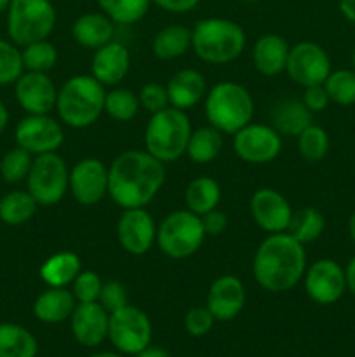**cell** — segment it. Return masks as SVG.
<instances>
[{
  "mask_svg": "<svg viewBox=\"0 0 355 357\" xmlns=\"http://www.w3.org/2000/svg\"><path fill=\"white\" fill-rule=\"evenodd\" d=\"M166 183V164L146 150H125L108 167V195L122 209L146 208Z\"/></svg>",
  "mask_w": 355,
  "mask_h": 357,
  "instance_id": "6da1fadb",
  "label": "cell"
},
{
  "mask_svg": "<svg viewBox=\"0 0 355 357\" xmlns=\"http://www.w3.org/2000/svg\"><path fill=\"white\" fill-rule=\"evenodd\" d=\"M305 272V244L298 243L287 232L270 234L254 253L253 275L268 293H285L296 288Z\"/></svg>",
  "mask_w": 355,
  "mask_h": 357,
  "instance_id": "7a4b0ae2",
  "label": "cell"
},
{
  "mask_svg": "<svg viewBox=\"0 0 355 357\" xmlns=\"http://www.w3.org/2000/svg\"><path fill=\"white\" fill-rule=\"evenodd\" d=\"M106 89L93 75L70 77L58 91L56 110L65 126L86 129L104 112Z\"/></svg>",
  "mask_w": 355,
  "mask_h": 357,
  "instance_id": "3957f363",
  "label": "cell"
},
{
  "mask_svg": "<svg viewBox=\"0 0 355 357\" xmlns=\"http://www.w3.org/2000/svg\"><path fill=\"white\" fill-rule=\"evenodd\" d=\"M191 49L204 63L226 65L246 49V31L226 17H205L191 30Z\"/></svg>",
  "mask_w": 355,
  "mask_h": 357,
  "instance_id": "277c9868",
  "label": "cell"
},
{
  "mask_svg": "<svg viewBox=\"0 0 355 357\" xmlns=\"http://www.w3.org/2000/svg\"><path fill=\"white\" fill-rule=\"evenodd\" d=\"M205 117L223 135H235L249 124L254 115V101L242 84L225 80L205 94Z\"/></svg>",
  "mask_w": 355,
  "mask_h": 357,
  "instance_id": "5b68a950",
  "label": "cell"
},
{
  "mask_svg": "<svg viewBox=\"0 0 355 357\" xmlns=\"http://www.w3.org/2000/svg\"><path fill=\"white\" fill-rule=\"evenodd\" d=\"M191 122L184 110L167 107L150 117L145 129V150L160 162H174L187 153Z\"/></svg>",
  "mask_w": 355,
  "mask_h": 357,
  "instance_id": "8992f818",
  "label": "cell"
},
{
  "mask_svg": "<svg viewBox=\"0 0 355 357\" xmlns=\"http://www.w3.org/2000/svg\"><path fill=\"white\" fill-rule=\"evenodd\" d=\"M56 26V9L51 0H10L7 9V33L16 45L45 40Z\"/></svg>",
  "mask_w": 355,
  "mask_h": 357,
  "instance_id": "52a82bcc",
  "label": "cell"
},
{
  "mask_svg": "<svg viewBox=\"0 0 355 357\" xmlns=\"http://www.w3.org/2000/svg\"><path fill=\"white\" fill-rule=\"evenodd\" d=\"M202 218L190 209H178L157 227V246L173 260H184L200 250L205 241Z\"/></svg>",
  "mask_w": 355,
  "mask_h": 357,
  "instance_id": "ba28073f",
  "label": "cell"
},
{
  "mask_svg": "<svg viewBox=\"0 0 355 357\" xmlns=\"http://www.w3.org/2000/svg\"><path fill=\"white\" fill-rule=\"evenodd\" d=\"M28 192L38 206H54L68 192L70 169L56 152L35 155L26 176Z\"/></svg>",
  "mask_w": 355,
  "mask_h": 357,
  "instance_id": "9c48e42d",
  "label": "cell"
},
{
  "mask_svg": "<svg viewBox=\"0 0 355 357\" xmlns=\"http://www.w3.org/2000/svg\"><path fill=\"white\" fill-rule=\"evenodd\" d=\"M152 333L150 317L138 307L125 305L110 314L108 340L122 354L134 356L141 352L152 342Z\"/></svg>",
  "mask_w": 355,
  "mask_h": 357,
  "instance_id": "30bf717a",
  "label": "cell"
},
{
  "mask_svg": "<svg viewBox=\"0 0 355 357\" xmlns=\"http://www.w3.org/2000/svg\"><path fill=\"white\" fill-rule=\"evenodd\" d=\"M331 58L315 42H298L289 49L285 73L294 84L303 87L324 84L329 77Z\"/></svg>",
  "mask_w": 355,
  "mask_h": 357,
  "instance_id": "8fae6325",
  "label": "cell"
},
{
  "mask_svg": "<svg viewBox=\"0 0 355 357\" xmlns=\"http://www.w3.org/2000/svg\"><path fill=\"white\" fill-rule=\"evenodd\" d=\"M233 150L247 164H268L278 157L282 138L274 126L249 122L233 135Z\"/></svg>",
  "mask_w": 355,
  "mask_h": 357,
  "instance_id": "7c38bea8",
  "label": "cell"
},
{
  "mask_svg": "<svg viewBox=\"0 0 355 357\" xmlns=\"http://www.w3.org/2000/svg\"><path fill=\"white\" fill-rule=\"evenodd\" d=\"M16 145L31 155L56 152L65 142L63 126L47 115H26L16 126Z\"/></svg>",
  "mask_w": 355,
  "mask_h": 357,
  "instance_id": "4fadbf2b",
  "label": "cell"
},
{
  "mask_svg": "<svg viewBox=\"0 0 355 357\" xmlns=\"http://www.w3.org/2000/svg\"><path fill=\"white\" fill-rule=\"evenodd\" d=\"M303 281L308 298L319 305H333L347 291L345 268L331 258H322L310 265Z\"/></svg>",
  "mask_w": 355,
  "mask_h": 357,
  "instance_id": "5bb4252c",
  "label": "cell"
},
{
  "mask_svg": "<svg viewBox=\"0 0 355 357\" xmlns=\"http://www.w3.org/2000/svg\"><path fill=\"white\" fill-rule=\"evenodd\" d=\"M117 239L122 250L134 257H141L157 243V225L146 208L122 209L117 222Z\"/></svg>",
  "mask_w": 355,
  "mask_h": 357,
  "instance_id": "9a60e30c",
  "label": "cell"
},
{
  "mask_svg": "<svg viewBox=\"0 0 355 357\" xmlns=\"http://www.w3.org/2000/svg\"><path fill=\"white\" fill-rule=\"evenodd\" d=\"M70 194L80 206H94L108 195V167L100 159L87 157L70 169Z\"/></svg>",
  "mask_w": 355,
  "mask_h": 357,
  "instance_id": "2e32d148",
  "label": "cell"
},
{
  "mask_svg": "<svg viewBox=\"0 0 355 357\" xmlns=\"http://www.w3.org/2000/svg\"><path fill=\"white\" fill-rule=\"evenodd\" d=\"M14 93L19 107L28 115H47L56 108L58 89L47 73L23 72L14 84Z\"/></svg>",
  "mask_w": 355,
  "mask_h": 357,
  "instance_id": "e0dca14e",
  "label": "cell"
},
{
  "mask_svg": "<svg viewBox=\"0 0 355 357\" xmlns=\"http://www.w3.org/2000/svg\"><path fill=\"white\" fill-rule=\"evenodd\" d=\"M251 215L261 230L278 234L287 230L292 208L287 199L275 188H260L251 197Z\"/></svg>",
  "mask_w": 355,
  "mask_h": 357,
  "instance_id": "ac0fdd59",
  "label": "cell"
},
{
  "mask_svg": "<svg viewBox=\"0 0 355 357\" xmlns=\"http://www.w3.org/2000/svg\"><path fill=\"white\" fill-rule=\"evenodd\" d=\"M108 321L110 314L97 302L77 303L70 317L73 338L84 347H97L108 338Z\"/></svg>",
  "mask_w": 355,
  "mask_h": 357,
  "instance_id": "d6986e66",
  "label": "cell"
},
{
  "mask_svg": "<svg viewBox=\"0 0 355 357\" xmlns=\"http://www.w3.org/2000/svg\"><path fill=\"white\" fill-rule=\"evenodd\" d=\"M246 305V288L235 275H221L211 284L205 307L216 321H232Z\"/></svg>",
  "mask_w": 355,
  "mask_h": 357,
  "instance_id": "ffe728a7",
  "label": "cell"
},
{
  "mask_svg": "<svg viewBox=\"0 0 355 357\" xmlns=\"http://www.w3.org/2000/svg\"><path fill=\"white\" fill-rule=\"evenodd\" d=\"M131 68V54L124 44L111 40L96 49L90 61V75L104 87H115L125 79Z\"/></svg>",
  "mask_w": 355,
  "mask_h": 357,
  "instance_id": "44dd1931",
  "label": "cell"
},
{
  "mask_svg": "<svg viewBox=\"0 0 355 357\" xmlns=\"http://www.w3.org/2000/svg\"><path fill=\"white\" fill-rule=\"evenodd\" d=\"M171 107L187 112L200 103L207 94V82L198 70L183 68L174 73L166 86Z\"/></svg>",
  "mask_w": 355,
  "mask_h": 357,
  "instance_id": "7402d4cb",
  "label": "cell"
},
{
  "mask_svg": "<svg viewBox=\"0 0 355 357\" xmlns=\"http://www.w3.org/2000/svg\"><path fill=\"white\" fill-rule=\"evenodd\" d=\"M289 44L284 37L277 33L261 35L253 47L254 68L261 75L274 77L285 72L289 58Z\"/></svg>",
  "mask_w": 355,
  "mask_h": 357,
  "instance_id": "603a6c76",
  "label": "cell"
},
{
  "mask_svg": "<svg viewBox=\"0 0 355 357\" xmlns=\"http://www.w3.org/2000/svg\"><path fill=\"white\" fill-rule=\"evenodd\" d=\"M72 35L79 45L96 51L113 40L115 23L104 13H86L75 20Z\"/></svg>",
  "mask_w": 355,
  "mask_h": 357,
  "instance_id": "cb8c5ba5",
  "label": "cell"
},
{
  "mask_svg": "<svg viewBox=\"0 0 355 357\" xmlns=\"http://www.w3.org/2000/svg\"><path fill=\"white\" fill-rule=\"evenodd\" d=\"M75 305L77 300L72 289L49 288L33 302V316L40 323L59 324L72 317Z\"/></svg>",
  "mask_w": 355,
  "mask_h": 357,
  "instance_id": "d4e9b609",
  "label": "cell"
},
{
  "mask_svg": "<svg viewBox=\"0 0 355 357\" xmlns=\"http://www.w3.org/2000/svg\"><path fill=\"white\" fill-rule=\"evenodd\" d=\"M310 124H312V112L301 100L294 98L282 100L271 110V126L281 136L298 138Z\"/></svg>",
  "mask_w": 355,
  "mask_h": 357,
  "instance_id": "484cf974",
  "label": "cell"
},
{
  "mask_svg": "<svg viewBox=\"0 0 355 357\" xmlns=\"http://www.w3.org/2000/svg\"><path fill=\"white\" fill-rule=\"evenodd\" d=\"M82 271V260L73 251L51 255L38 268V275L49 288H66Z\"/></svg>",
  "mask_w": 355,
  "mask_h": 357,
  "instance_id": "4316f807",
  "label": "cell"
},
{
  "mask_svg": "<svg viewBox=\"0 0 355 357\" xmlns=\"http://www.w3.org/2000/svg\"><path fill=\"white\" fill-rule=\"evenodd\" d=\"M191 47V30L183 24H169L153 37L152 51L162 61L181 58Z\"/></svg>",
  "mask_w": 355,
  "mask_h": 357,
  "instance_id": "83f0119b",
  "label": "cell"
},
{
  "mask_svg": "<svg viewBox=\"0 0 355 357\" xmlns=\"http://www.w3.org/2000/svg\"><path fill=\"white\" fill-rule=\"evenodd\" d=\"M221 201V187L211 176H198L188 183L184 190V204L195 215L202 216L218 208Z\"/></svg>",
  "mask_w": 355,
  "mask_h": 357,
  "instance_id": "f1b7e54d",
  "label": "cell"
},
{
  "mask_svg": "<svg viewBox=\"0 0 355 357\" xmlns=\"http://www.w3.org/2000/svg\"><path fill=\"white\" fill-rule=\"evenodd\" d=\"M38 342L26 328L0 323V357H37Z\"/></svg>",
  "mask_w": 355,
  "mask_h": 357,
  "instance_id": "f546056e",
  "label": "cell"
},
{
  "mask_svg": "<svg viewBox=\"0 0 355 357\" xmlns=\"http://www.w3.org/2000/svg\"><path fill=\"white\" fill-rule=\"evenodd\" d=\"M221 149L223 132L209 124L191 131L184 155H188V159L194 160L195 164H207L221 153Z\"/></svg>",
  "mask_w": 355,
  "mask_h": 357,
  "instance_id": "4dcf8cb0",
  "label": "cell"
},
{
  "mask_svg": "<svg viewBox=\"0 0 355 357\" xmlns=\"http://www.w3.org/2000/svg\"><path fill=\"white\" fill-rule=\"evenodd\" d=\"M37 208L38 202L28 190L9 192L0 199V220L10 227L24 225L33 218Z\"/></svg>",
  "mask_w": 355,
  "mask_h": 357,
  "instance_id": "1f68e13d",
  "label": "cell"
},
{
  "mask_svg": "<svg viewBox=\"0 0 355 357\" xmlns=\"http://www.w3.org/2000/svg\"><path fill=\"white\" fill-rule=\"evenodd\" d=\"M326 229V220L319 209L306 206V208L292 211L291 223H289L285 232L294 237L298 243L308 244L319 239Z\"/></svg>",
  "mask_w": 355,
  "mask_h": 357,
  "instance_id": "d6a6232c",
  "label": "cell"
},
{
  "mask_svg": "<svg viewBox=\"0 0 355 357\" xmlns=\"http://www.w3.org/2000/svg\"><path fill=\"white\" fill-rule=\"evenodd\" d=\"M97 6L115 24H134L146 16L152 0H97Z\"/></svg>",
  "mask_w": 355,
  "mask_h": 357,
  "instance_id": "836d02e7",
  "label": "cell"
},
{
  "mask_svg": "<svg viewBox=\"0 0 355 357\" xmlns=\"http://www.w3.org/2000/svg\"><path fill=\"white\" fill-rule=\"evenodd\" d=\"M104 112L110 115L113 121L129 122L138 115L139 112V98L125 87H117L108 91L104 98Z\"/></svg>",
  "mask_w": 355,
  "mask_h": 357,
  "instance_id": "e575fe53",
  "label": "cell"
},
{
  "mask_svg": "<svg viewBox=\"0 0 355 357\" xmlns=\"http://www.w3.org/2000/svg\"><path fill=\"white\" fill-rule=\"evenodd\" d=\"M21 58H23V66L26 72L49 73L58 63V49L45 38V40L24 45Z\"/></svg>",
  "mask_w": 355,
  "mask_h": 357,
  "instance_id": "d590c367",
  "label": "cell"
},
{
  "mask_svg": "<svg viewBox=\"0 0 355 357\" xmlns=\"http://www.w3.org/2000/svg\"><path fill=\"white\" fill-rule=\"evenodd\" d=\"M329 100L341 107L355 105V70H334L324 82Z\"/></svg>",
  "mask_w": 355,
  "mask_h": 357,
  "instance_id": "8d00e7d4",
  "label": "cell"
},
{
  "mask_svg": "<svg viewBox=\"0 0 355 357\" xmlns=\"http://www.w3.org/2000/svg\"><path fill=\"white\" fill-rule=\"evenodd\" d=\"M296 139H298L299 155L308 162H319L329 152V136H327L326 129H322L320 126L310 124Z\"/></svg>",
  "mask_w": 355,
  "mask_h": 357,
  "instance_id": "74e56055",
  "label": "cell"
},
{
  "mask_svg": "<svg viewBox=\"0 0 355 357\" xmlns=\"http://www.w3.org/2000/svg\"><path fill=\"white\" fill-rule=\"evenodd\" d=\"M31 162H33L31 153L21 149V146L16 145L14 149L7 150L6 155L0 160V174H2L3 181H7V183H19L30 173Z\"/></svg>",
  "mask_w": 355,
  "mask_h": 357,
  "instance_id": "f35d334b",
  "label": "cell"
},
{
  "mask_svg": "<svg viewBox=\"0 0 355 357\" xmlns=\"http://www.w3.org/2000/svg\"><path fill=\"white\" fill-rule=\"evenodd\" d=\"M23 72V58L17 45L13 40L0 38V86L16 84Z\"/></svg>",
  "mask_w": 355,
  "mask_h": 357,
  "instance_id": "ab89813d",
  "label": "cell"
},
{
  "mask_svg": "<svg viewBox=\"0 0 355 357\" xmlns=\"http://www.w3.org/2000/svg\"><path fill=\"white\" fill-rule=\"evenodd\" d=\"M101 288H103V281L93 271H80L75 281L72 282V293L75 296L77 303L97 302Z\"/></svg>",
  "mask_w": 355,
  "mask_h": 357,
  "instance_id": "60d3db41",
  "label": "cell"
},
{
  "mask_svg": "<svg viewBox=\"0 0 355 357\" xmlns=\"http://www.w3.org/2000/svg\"><path fill=\"white\" fill-rule=\"evenodd\" d=\"M139 107L145 108L148 114H157V112L164 110V108L171 107L169 94H167L166 86L157 82H148L141 87L138 94Z\"/></svg>",
  "mask_w": 355,
  "mask_h": 357,
  "instance_id": "b9f144b4",
  "label": "cell"
},
{
  "mask_svg": "<svg viewBox=\"0 0 355 357\" xmlns=\"http://www.w3.org/2000/svg\"><path fill=\"white\" fill-rule=\"evenodd\" d=\"M97 303H100L108 314L117 312L122 307L129 305L127 289H125V286L118 281L103 282V288H101Z\"/></svg>",
  "mask_w": 355,
  "mask_h": 357,
  "instance_id": "7bdbcfd3",
  "label": "cell"
},
{
  "mask_svg": "<svg viewBox=\"0 0 355 357\" xmlns=\"http://www.w3.org/2000/svg\"><path fill=\"white\" fill-rule=\"evenodd\" d=\"M214 316L207 307H194L184 316V330L191 337H204L214 326Z\"/></svg>",
  "mask_w": 355,
  "mask_h": 357,
  "instance_id": "ee69618b",
  "label": "cell"
},
{
  "mask_svg": "<svg viewBox=\"0 0 355 357\" xmlns=\"http://www.w3.org/2000/svg\"><path fill=\"white\" fill-rule=\"evenodd\" d=\"M301 101L312 114H315V112H324L331 103L329 94H327L324 84H315V86L305 87Z\"/></svg>",
  "mask_w": 355,
  "mask_h": 357,
  "instance_id": "f6af8a7d",
  "label": "cell"
},
{
  "mask_svg": "<svg viewBox=\"0 0 355 357\" xmlns=\"http://www.w3.org/2000/svg\"><path fill=\"white\" fill-rule=\"evenodd\" d=\"M200 218H202V225H204V230H205V236L209 237L221 236V234L226 230V227H228V216H226L223 211H219L218 208L205 213V215H202Z\"/></svg>",
  "mask_w": 355,
  "mask_h": 357,
  "instance_id": "bcb514c9",
  "label": "cell"
},
{
  "mask_svg": "<svg viewBox=\"0 0 355 357\" xmlns=\"http://www.w3.org/2000/svg\"><path fill=\"white\" fill-rule=\"evenodd\" d=\"M200 0H152V3L159 6L160 9L174 14H184L194 10Z\"/></svg>",
  "mask_w": 355,
  "mask_h": 357,
  "instance_id": "7dc6e473",
  "label": "cell"
},
{
  "mask_svg": "<svg viewBox=\"0 0 355 357\" xmlns=\"http://www.w3.org/2000/svg\"><path fill=\"white\" fill-rule=\"evenodd\" d=\"M340 10L350 23H355V0H340Z\"/></svg>",
  "mask_w": 355,
  "mask_h": 357,
  "instance_id": "c3c4849f",
  "label": "cell"
},
{
  "mask_svg": "<svg viewBox=\"0 0 355 357\" xmlns=\"http://www.w3.org/2000/svg\"><path fill=\"white\" fill-rule=\"evenodd\" d=\"M345 275H347V289L355 296V257L348 261Z\"/></svg>",
  "mask_w": 355,
  "mask_h": 357,
  "instance_id": "681fc988",
  "label": "cell"
},
{
  "mask_svg": "<svg viewBox=\"0 0 355 357\" xmlns=\"http://www.w3.org/2000/svg\"><path fill=\"white\" fill-rule=\"evenodd\" d=\"M134 357H171L169 352L164 351L160 347H153V345H148L146 349H143L141 352L134 354Z\"/></svg>",
  "mask_w": 355,
  "mask_h": 357,
  "instance_id": "f907efd6",
  "label": "cell"
},
{
  "mask_svg": "<svg viewBox=\"0 0 355 357\" xmlns=\"http://www.w3.org/2000/svg\"><path fill=\"white\" fill-rule=\"evenodd\" d=\"M7 124H9V112H7V107L3 105V101L0 100V135L7 128Z\"/></svg>",
  "mask_w": 355,
  "mask_h": 357,
  "instance_id": "816d5d0a",
  "label": "cell"
},
{
  "mask_svg": "<svg viewBox=\"0 0 355 357\" xmlns=\"http://www.w3.org/2000/svg\"><path fill=\"white\" fill-rule=\"evenodd\" d=\"M348 234H350L352 241L355 243V211L352 213L350 220H348Z\"/></svg>",
  "mask_w": 355,
  "mask_h": 357,
  "instance_id": "f5cc1de1",
  "label": "cell"
},
{
  "mask_svg": "<svg viewBox=\"0 0 355 357\" xmlns=\"http://www.w3.org/2000/svg\"><path fill=\"white\" fill-rule=\"evenodd\" d=\"M90 357H122V354H117V352H100V354H94Z\"/></svg>",
  "mask_w": 355,
  "mask_h": 357,
  "instance_id": "db71d44e",
  "label": "cell"
},
{
  "mask_svg": "<svg viewBox=\"0 0 355 357\" xmlns=\"http://www.w3.org/2000/svg\"><path fill=\"white\" fill-rule=\"evenodd\" d=\"M10 6V0H0V13H7Z\"/></svg>",
  "mask_w": 355,
  "mask_h": 357,
  "instance_id": "11a10c76",
  "label": "cell"
},
{
  "mask_svg": "<svg viewBox=\"0 0 355 357\" xmlns=\"http://www.w3.org/2000/svg\"><path fill=\"white\" fill-rule=\"evenodd\" d=\"M352 65H354V70H355V47H354V52H352Z\"/></svg>",
  "mask_w": 355,
  "mask_h": 357,
  "instance_id": "9f6ffc18",
  "label": "cell"
},
{
  "mask_svg": "<svg viewBox=\"0 0 355 357\" xmlns=\"http://www.w3.org/2000/svg\"><path fill=\"white\" fill-rule=\"evenodd\" d=\"M242 2H256V0H242Z\"/></svg>",
  "mask_w": 355,
  "mask_h": 357,
  "instance_id": "6f0895ef",
  "label": "cell"
}]
</instances>
